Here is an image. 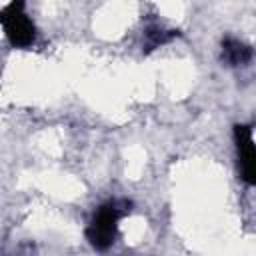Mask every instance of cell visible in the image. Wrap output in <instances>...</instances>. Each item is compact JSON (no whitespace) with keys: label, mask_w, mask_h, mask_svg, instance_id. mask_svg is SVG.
I'll use <instances>...</instances> for the list:
<instances>
[{"label":"cell","mask_w":256,"mask_h":256,"mask_svg":"<svg viewBox=\"0 0 256 256\" xmlns=\"http://www.w3.org/2000/svg\"><path fill=\"white\" fill-rule=\"evenodd\" d=\"M0 26L12 48H30L36 42V24L26 12L24 2H10L0 8Z\"/></svg>","instance_id":"7a4b0ae2"},{"label":"cell","mask_w":256,"mask_h":256,"mask_svg":"<svg viewBox=\"0 0 256 256\" xmlns=\"http://www.w3.org/2000/svg\"><path fill=\"white\" fill-rule=\"evenodd\" d=\"M130 212V204L128 202H120V200H108L104 204H100L88 226H86V240L90 242V246L94 250H108L118 236V228H120V220Z\"/></svg>","instance_id":"6da1fadb"},{"label":"cell","mask_w":256,"mask_h":256,"mask_svg":"<svg viewBox=\"0 0 256 256\" xmlns=\"http://www.w3.org/2000/svg\"><path fill=\"white\" fill-rule=\"evenodd\" d=\"M180 32L174 30V28H164L160 24H152L144 30V52H150V50H156L164 44H168L170 40H174Z\"/></svg>","instance_id":"5b68a950"},{"label":"cell","mask_w":256,"mask_h":256,"mask_svg":"<svg viewBox=\"0 0 256 256\" xmlns=\"http://www.w3.org/2000/svg\"><path fill=\"white\" fill-rule=\"evenodd\" d=\"M252 60V48L250 44L234 38V36H226L222 38V62L226 66H246Z\"/></svg>","instance_id":"277c9868"},{"label":"cell","mask_w":256,"mask_h":256,"mask_svg":"<svg viewBox=\"0 0 256 256\" xmlns=\"http://www.w3.org/2000/svg\"><path fill=\"white\" fill-rule=\"evenodd\" d=\"M232 138H234L240 178L248 186H254V182H256V146H254L252 126L250 124H234Z\"/></svg>","instance_id":"3957f363"}]
</instances>
